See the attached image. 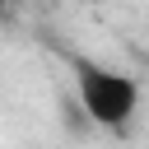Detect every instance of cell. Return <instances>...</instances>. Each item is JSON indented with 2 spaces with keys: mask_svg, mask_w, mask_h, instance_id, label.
Returning a JSON list of instances; mask_svg holds the SVG:
<instances>
[{
  "mask_svg": "<svg viewBox=\"0 0 149 149\" xmlns=\"http://www.w3.org/2000/svg\"><path fill=\"white\" fill-rule=\"evenodd\" d=\"M74 88H79V112L93 126L107 130H126L140 112V84L121 70L93 65V61H74Z\"/></svg>",
  "mask_w": 149,
  "mask_h": 149,
  "instance_id": "obj_1",
  "label": "cell"
},
{
  "mask_svg": "<svg viewBox=\"0 0 149 149\" xmlns=\"http://www.w3.org/2000/svg\"><path fill=\"white\" fill-rule=\"evenodd\" d=\"M5 9H9V0H0V14H5Z\"/></svg>",
  "mask_w": 149,
  "mask_h": 149,
  "instance_id": "obj_2",
  "label": "cell"
}]
</instances>
